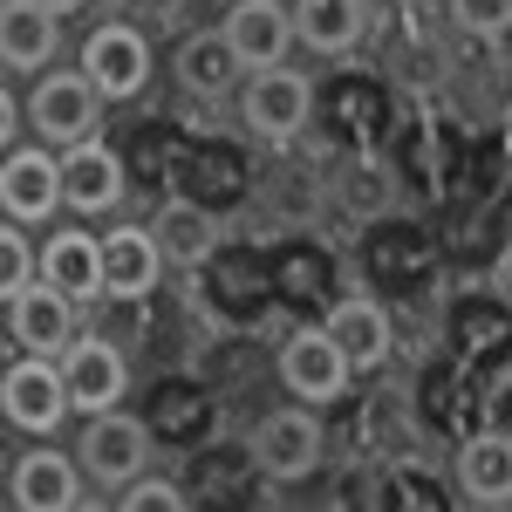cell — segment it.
Here are the masks:
<instances>
[{
	"label": "cell",
	"instance_id": "obj_25",
	"mask_svg": "<svg viewBox=\"0 0 512 512\" xmlns=\"http://www.w3.org/2000/svg\"><path fill=\"white\" fill-rule=\"evenodd\" d=\"M123 512H185V492L171 478H130V492L117 499Z\"/></svg>",
	"mask_w": 512,
	"mask_h": 512
},
{
	"label": "cell",
	"instance_id": "obj_11",
	"mask_svg": "<svg viewBox=\"0 0 512 512\" xmlns=\"http://www.w3.org/2000/svg\"><path fill=\"white\" fill-rule=\"evenodd\" d=\"M164 246L151 226H117V233L103 239V294H117V301H144L151 287L164 280Z\"/></svg>",
	"mask_w": 512,
	"mask_h": 512
},
{
	"label": "cell",
	"instance_id": "obj_18",
	"mask_svg": "<svg viewBox=\"0 0 512 512\" xmlns=\"http://www.w3.org/2000/svg\"><path fill=\"white\" fill-rule=\"evenodd\" d=\"M458 485L472 506H512V437L492 431V437H472L465 458H458Z\"/></svg>",
	"mask_w": 512,
	"mask_h": 512
},
{
	"label": "cell",
	"instance_id": "obj_3",
	"mask_svg": "<svg viewBox=\"0 0 512 512\" xmlns=\"http://www.w3.org/2000/svg\"><path fill=\"white\" fill-rule=\"evenodd\" d=\"M321 417L315 403H287L274 417H260V431H253V465L280 485H294V478H308L321 465Z\"/></svg>",
	"mask_w": 512,
	"mask_h": 512
},
{
	"label": "cell",
	"instance_id": "obj_22",
	"mask_svg": "<svg viewBox=\"0 0 512 512\" xmlns=\"http://www.w3.org/2000/svg\"><path fill=\"white\" fill-rule=\"evenodd\" d=\"M335 192H342V205H349V212L376 219V212H390V171H383L376 158H355L349 171H342V185H335Z\"/></svg>",
	"mask_w": 512,
	"mask_h": 512
},
{
	"label": "cell",
	"instance_id": "obj_10",
	"mask_svg": "<svg viewBox=\"0 0 512 512\" xmlns=\"http://www.w3.org/2000/svg\"><path fill=\"white\" fill-rule=\"evenodd\" d=\"M55 205H62V158L14 144V151L0 158V212L28 226V219H48Z\"/></svg>",
	"mask_w": 512,
	"mask_h": 512
},
{
	"label": "cell",
	"instance_id": "obj_1",
	"mask_svg": "<svg viewBox=\"0 0 512 512\" xmlns=\"http://www.w3.org/2000/svg\"><path fill=\"white\" fill-rule=\"evenodd\" d=\"M69 410H76V403H69V376H62L55 355H21V362H7V376H0V417H7L14 431L48 437Z\"/></svg>",
	"mask_w": 512,
	"mask_h": 512
},
{
	"label": "cell",
	"instance_id": "obj_12",
	"mask_svg": "<svg viewBox=\"0 0 512 512\" xmlns=\"http://www.w3.org/2000/svg\"><path fill=\"white\" fill-rule=\"evenodd\" d=\"M226 41L239 48V62H246L253 76H260V69H280V55H287V41H294V14H287L280 0H233Z\"/></svg>",
	"mask_w": 512,
	"mask_h": 512
},
{
	"label": "cell",
	"instance_id": "obj_14",
	"mask_svg": "<svg viewBox=\"0 0 512 512\" xmlns=\"http://www.w3.org/2000/svg\"><path fill=\"white\" fill-rule=\"evenodd\" d=\"M123 198V158L117 151H103L96 137L89 144H69V158H62V205H76V212H110Z\"/></svg>",
	"mask_w": 512,
	"mask_h": 512
},
{
	"label": "cell",
	"instance_id": "obj_2",
	"mask_svg": "<svg viewBox=\"0 0 512 512\" xmlns=\"http://www.w3.org/2000/svg\"><path fill=\"white\" fill-rule=\"evenodd\" d=\"M103 89L82 76V69H62V76H41L35 96H28V117H35V130L48 137V144H89L96 137V123H103Z\"/></svg>",
	"mask_w": 512,
	"mask_h": 512
},
{
	"label": "cell",
	"instance_id": "obj_24",
	"mask_svg": "<svg viewBox=\"0 0 512 512\" xmlns=\"http://www.w3.org/2000/svg\"><path fill=\"white\" fill-rule=\"evenodd\" d=\"M451 14H458L465 35H485V41L512 28V0H451Z\"/></svg>",
	"mask_w": 512,
	"mask_h": 512
},
{
	"label": "cell",
	"instance_id": "obj_13",
	"mask_svg": "<svg viewBox=\"0 0 512 512\" xmlns=\"http://www.w3.org/2000/svg\"><path fill=\"white\" fill-rule=\"evenodd\" d=\"M7 499L21 512H69L82 499L76 492V458H62V451H28V458H14Z\"/></svg>",
	"mask_w": 512,
	"mask_h": 512
},
{
	"label": "cell",
	"instance_id": "obj_21",
	"mask_svg": "<svg viewBox=\"0 0 512 512\" xmlns=\"http://www.w3.org/2000/svg\"><path fill=\"white\" fill-rule=\"evenodd\" d=\"M328 335L342 342L349 369H376V362L390 355V321H383L376 301H342V308L328 315Z\"/></svg>",
	"mask_w": 512,
	"mask_h": 512
},
{
	"label": "cell",
	"instance_id": "obj_7",
	"mask_svg": "<svg viewBox=\"0 0 512 512\" xmlns=\"http://www.w3.org/2000/svg\"><path fill=\"white\" fill-rule=\"evenodd\" d=\"M76 308H82L76 294H62L55 280H35L28 294L7 301V335L28 355H62L76 342Z\"/></svg>",
	"mask_w": 512,
	"mask_h": 512
},
{
	"label": "cell",
	"instance_id": "obj_5",
	"mask_svg": "<svg viewBox=\"0 0 512 512\" xmlns=\"http://www.w3.org/2000/svg\"><path fill=\"white\" fill-rule=\"evenodd\" d=\"M55 362H62V376H69V403H76L82 417L117 410L123 390H130V362H123V349L103 342V335H76Z\"/></svg>",
	"mask_w": 512,
	"mask_h": 512
},
{
	"label": "cell",
	"instance_id": "obj_26",
	"mask_svg": "<svg viewBox=\"0 0 512 512\" xmlns=\"http://www.w3.org/2000/svg\"><path fill=\"white\" fill-rule=\"evenodd\" d=\"M41 14H55V21H62V14H76V7H89V0H35Z\"/></svg>",
	"mask_w": 512,
	"mask_h": 512
},
{
	"label": "cell",
	"instance_id": "obj_23",
	"mask_svg": "<svg viewBox=\"0 0 512 512\" xmlns=\"http://www.w3.org/2000/svg\"><path fill=\"white\" fill-rule=\"evenodd\" d=\"M35 280H41L35 246H28V233H21V219H7V226H0V294L14 301V294H28Z\"/></svg>",
	"mask_w": 512,
	"mask_h": 512
},
{
	"label": "cell",
	"instance_id": "obj_8",
	"mask_svg": "<svg viewBox=\"0 0 512 512\" xmlns=\"http://www.w3.org/2000/svg\"><path fill=\"white\" fill-rule=\"evenodd\" d=\"M280 383L294 390V403H335L349 390V355L328 328H301L287 349H280Z\"/></svg>",
	"mask_w": 512,
	"mask_h": 512
},
{
	"label": "cell",
	"instance_id": "obj_15",
	"mask_svg": "<svg viewBox=\"0 0 512 512\" xmlns=\"http://www.w3.org/2000/svg\"><path fill=\"white\" fill-rule=\"evenodd\" d=\"M41 280H55L76 301H96L103 294V239H89L82 226H62L41 246Z\"/></svg>",
	"mask_w": 512,
	"mask_h": 512
},
{
	"label": "cell",
	"instance_id": "obj_19",
	"mask_svg": "<svg viewBox=\"0 0 512 512\" xmlns=\"http://www.w3.org/2000/svg\"><path fill=\"white\" fill-rule=\"evenodd\" d=\"M239 48L226 41V28H212V35H185V48H178V82L192 89V96H226L239 82Z\"/></svg>",
	"mask_w": 512,
	"mask_h": 512
},
{
	"label": "cell",
	"instance_id": "obj_20",
	"mask_svg": "<svg viewBox=\"0 0 512 512\" xmlns=\"http://www.w3.org/2000/svg\"><path fill=\"white\" fill-rule=\"evenodd\" d=\"M48 55H55V14H41L35 0H7V14H0V62L28 76Z\"/></svg>",
	"mask_w": 512,
	"mask_h": 512
},
{
	"label": "cell",
	"instance_id": "obj_16",
	"mask_svg": "<svg viewBox=\"0 0 512 512\" xmlns=\"http://www.w3.org/2000/svg\"><path fill=\"white\" fill-rule=\"evenodd\" d=\"M362 28H369L362 0H294V41L315 55H349Z\"/></svg>",
	"mask_w": 512,
	"mask_h": 512
},
{
	"label": "cell",
	"instance_id": "obj_9",
	"mask_svg": "<svg viewBox=\"0 0 512 512\" xmlns=\"http://www.w3.org/2000/svg\"><path fill=\"white\" fill-rule=\"evenodd\" d=\"M308 110H315V82L301 76V69H260V76L246 82V123L260 137H274V144L301 137Z\"/></svg>",
	"mask_w": 512,
	"mask_h": 512
},
{
	"label": "cell",
	"instance_id": "obj_17",
	"mask_svg": "<svg viewBox=\"0 0 512 512\" xmlns=\"http://www.w3.org/2000/svg\"><path fill=\"white\" fill-rule=\"evenodd\" d=\"M151 233H158V246H164L171 267H205V260L219 253V219H212L205 205H192V198H171Z\"/></svg>",
	"mask_w": 512,
	"mask_h": 512
},
{
	"label": "cell",
	"instance_id": "obj_4",
	"mask_svg": "<svg viewBox=\"0 0 512 512\" xmlns=\"http://www.w3.org/2000/svg\"><path fill=\"white\" fill-rule=\"evenodd\" d=\"M82 76L96 82L110 103H130L151 89V41L137 35L130 21H103L96 35L82 41Z\"/></svg>",
	"mask_w": 512,
	"mask_h": 512
},
{
	"label": "cell",
	"instance_id": "obj_6",
	"mask_svg": "<svg viewBox=\"0 0 512 512\" xmlns=\"http://www.w3.org/2000/svg\"><path fill=\"white\" fill-rule=\"evenodd\" d=\"M144 465H151L144 424L123 417V410H96L89 431H82V472L96 485H130V478H144Z\"/></svg>",
	"mask_w": 512,
	"mask_h": 512
}]
</instances>
